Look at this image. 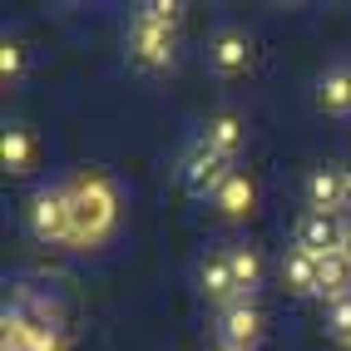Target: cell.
<instances>
[{
  "mask_svg": "<svg viewBox=\"0 0 351 351\" xmlns=\"http://www.w3.org/2000/svg\"><path fill=\"white\" fill-rule=\"evenodd\" d=\"M292 247H302L307 257L337 252V247H341V218H332V213H307V208H302L297 223H292Z\"/></svg>",
  "mask_w": 351,
  "mask_h": 351,
  "instance_id": "9",
  "label": "cell"
},
{
  "mask_svg": "<svg viewBox=\"0 0 351 351\" xmlns=\"http://www.w3.org/2000/svg\"><path fill=\"white\" fill-rule=\"evenodd\" d=\"M69 183V203H75V243L89 247L99 243L109 223H114V189L99 173H84V178H64Z\"/></svg>",
  "mask_w": 351,
  "mask_h": 351,
  "instance_id": "4",
  "label": "cell"
},
{
  "mask_svg": "<svg viewBox=\"0 0 351 351\" xmlns=\"http://www.w3.org/2000/svg\"><path fill=\"white\" fill-rule=\"evenodd\" d=\"M346 292H351V257L337 247V252H326V257H322V302L346 297Z\"/></svg>",
  "mask_w": 351,
  "mask_h": 351,
  "instance_id": "17",
  "label": "cell"
},
{
  "mask_svg": "<svg viewBox=\"0 0 351 351\" xmlns=\"http://www.w3.org/2000/svg\"><path fill=\"white\" fill-rule=\"evenodd\" d=\"M138 15L154 20V25H163V30H183L189 5H183V0H144V5H138Z\"/></svg>",
  "mask_w": 351,
  "mask_h": 351,
  "instance_id": "19",
  "label": "cell"
},
{
  "mask_svg": "<svg viewBox=\"0 0 351 351\" xmlns=\"http://www.w3.org/2000/svg\"><path fill=\"white\" fill-rule=\"evenodd\" d=\"M25 75H30V45L20 40V35H5V40H0V84L20 89Z\"/></svg>",
  "mask_w": 351,
  "mask_h": 351,
  "instance_id": "16",
  "label": "cell"
},
{
  "mask_svg": "<svg viewBox=\"0 0 351 351\" xmlns=\"http://www.w3.org/2000/svg\"><path fill=\"white\" fill-rule=\"evenodd\" d=\"M213 208H218V218H223V223H247V218L257 213V183H252V173L232 169L228 183L213 193Z\"/></svg>",
  "mask_w": 351,
  "mask_h": 351,
  "instance_id": "11",
  "label": "cell"
},
{
  "mask_svg": "<svg viewBox=\"0 0 351 351\" xmlns=\"http://www.w3.org/2000/svg\"><path fill=\"white\" fill-rule=\"evenodd\" d=\"M322 326H326V337H332L341 351H351V292L322 302Z\"/></svg>",
  "mask_w": 351,
  "mask_h": 351,
  "instance_id": "18",
  "label": "cell"
},
{
  "mask_svg": "<svg viewBox=\"0 0 351 351\" xmlns=\"http://www.w3.org/2000/svg\"><path fill=\"white\" fill-rule=\"evenodd\" d=\"M302 203H307V213H332V218H341V213H346L341 163H317V169H307V178H302Z\"/></svg>",
  "mask_w": 351,
  "mask_h": 351,
  "instance_id": "8",
  "label": "cell"
},
{
  "mask_svg": "<svg viewBox=\"0 0 351 351\" xmlns=\"http://www.w3.org/2000/svg\"><path fill=\"white\" fill-rule=\"evenodd\" d=\"M257 64V40L243 25H218L203 45V69L213 80H243Z\"/></svg>",
  "mask_w": 351,
  "mask_h": 351,
  "instance_id": "5",
  "label": "cell"
},
{
  "mask_svg": "<svg viewBox=\"0 0 351 351\" xmlns=\"http://www.w3.org/2000/svg\"><path fill=\"white\" fill-rule=\"evenodd\" d=\"M228 267H232V287H238V302H257V292H263V252H257L252 243H228Z\"/></svg>",
  "mask_w": 351,
  "mask_h": 351,
  "instance_id": "15",
  "label": "cell"
},
{
  "mask_svg": "<svg viewBox=\"0 0 351 351\" xmlns=\"http://www.w3.org/2000/svg\"><path fill=\"white\" fill-rule=\"evenodd\" d=\"M25 232L45 247L75 243V203H69V183H40L25 203Z\"/></svg>",
  "mask_w": 351,
  "mask_h": 351,
  "instance_id": "2",
  "label": "cell"
},
{
  "mask_svg": "<svg viewBox=\"0 0 351 351\" xmlns=\"http://www.w3.org/2000/svg\"><path fill=\"white\" fill-rule=\"evenodd\" d=\"M198 134H203V138H208V144H213L223 158L238 163V154L247 149V114H243V109H213V114L203 119V129H198Z\"/></svg>",
  "mask_w": 351,
  "mask_h": 351,
  "instance_id": "10",
  "label": "cell"
},
{
  "mask_svg": "<svg viewBox=\"0 0 351 351\" xmlns=\"http://www.w3.org/2000/svg\"><path fill=\"white\" fill-rule=\"evenodd\" d=\"M208 351H223V346H208Z\"/></svg>",
  "mask_w": 351,
  "mask_h": 351,
  "instance_id": "22",
  "label": "cell"
},
{
  "mask_svg": "<svg viewBox=\"0 0 351 351\" xmlns=\"http://www.w3.org/2000/svg\"><path fill=\"white\" fill-rule=\"evenodd\" d=\"M124 60H129V69H138V75H173L178 30H163V25H154V20H144L134 10L124 20Z\"/></svg>",
  "mask_w": 351,
  "mask_h": 351,
  "instance_id": "3",
  "label": "cell"
},
{
  "mask_svg": "<svg viewBox=\"0 0 351 351\" xmlns=\"http://www.w3.org/2000/svg\"><path fill=\"white\" fill-rule=\"evenodd\" d=\"M193 287L208 307H228V302H238V287H232V267H228V243L223 247H203L198 263H193Z\"/></svg>",
  "mask_w": 351,
  "mask_h": 351,
  "instance_id": "7",
  "label": "cell"
},
{
  "mask_svg": "<svg viewBox=\"0 0 351 351\" xmlns=\"http://www.w3.org/2000/svg\"><path fill=\"white\" fill-rule=\"evenodd\" d=\"M277 277L292 297H322V257H307L302 247H287L282 263H277Z\"/></svg>",
  "mask_w": 351,
  "mask_h": 351,
  "instance_id": "13",
  "label": "cell"
},
{
  "mask_svg": "<svg viewBox=\"0 0 351 351\" xmlns=\"http://www.w3.org/2000/svg\"><path fill=\"white\" fill-rule=\"evenodd\" d=\"M341 252L351 257V213H341Z\"/></svg>",
  "mask_w": 351,
  "mask_h": 351,
  "instance_id": "21",
  "label": "cell"
},
{
  "mask_svg": "<svg viewBox=\"0 0 351 351\" xmlns=\"http://www.w3.org/2000/svg\"><path fill=\"white\" fill-rule=\"evenodd\" d=\"M341 193H346V213H351V158L341 163Z\"/></svg>",
  "mask_w": 351,
  "mask_h": 351,
  "instance_id": "20",
  "label": "cell"
},
{
  "mask_svg": "<svg viewBox=\"0 0 351 351\" xmlns=\"http://www.w3.org/2000/svg\"><path fill=\"white\" fill-rule=\"evenodd\" d=\"M238 169L232 158H223L213 144H208L203 134H193L189 144L178 149V163H173V178H178V189L189 193V198H198V203H213V193L228 183V173Z\"/></svg>",
  "mask_w": 351,
  "mask_h": 351,
  "instance_id": "1",
  "label": "cell"
},
{
  "mask_svg": "<svg viewBox=\"0 0 351 351\" xmlns=\"http://www.w3.org/2000/svg\"><path fill=\"white\" fill-rule=\"evenodd\" d=\"M267 341V317L257 302H228L213 312V346L223 351H257Z\"/></svg>",
  "mask_w": 351,
  "mask_h": 351,
  "instance_id": "6",
  "label": "cell"
},
{
  "mask_svg": "<svg viewBox=\"0 0 351 351\" xmlns=\"http://www.w3.org/2000/svg\"><path fill=\"white\" fill-rule=\"evenodd\" d=\"M317 109L332 119H351V64L337 60L317 75Z\"/></svg>",
  "mask_w": 351,
  "mask_h": 351,
  "instance_id": "14",
  "label": "cell"
},
{
  "mask_svg": "<svg viewBox=\"0 0 351 351\" xmlns=\"http://www.w3.org/2000/svg\"><path fill=\"white\" fill-rule=\"evenodd\" d=\"M0 169L10 178H25L35 169V129L25 119H5V134H0Z\"/></svg>",
  "mask_w": 351,
  "mask_h": 351,
  "instance_id": "12",
  "label": "cell"
}]
</instances>
